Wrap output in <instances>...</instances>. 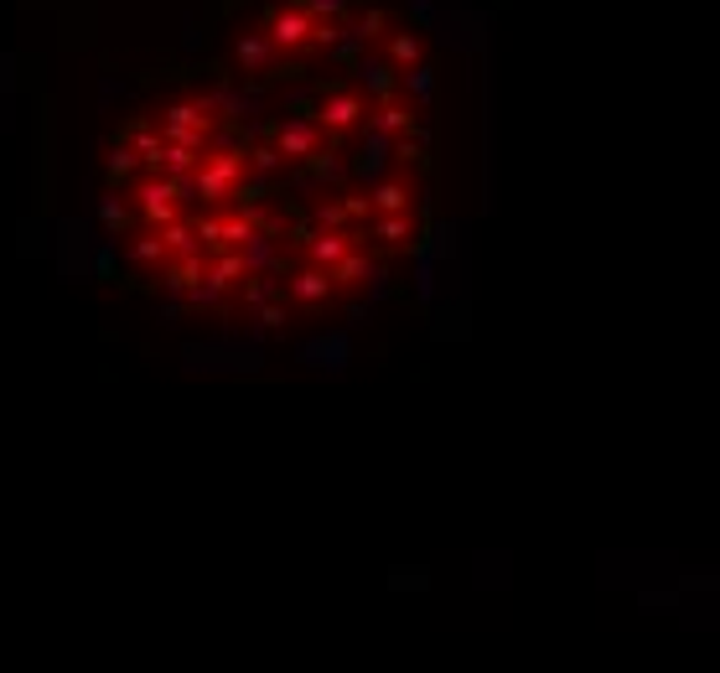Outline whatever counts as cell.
<instances>
[{"label":"cell","mask_w":720,"mask_h":673,"mask_svg":"<svg viewBox=\"0 0 720 673\" xmlns=\"http://www.w3.org/2000/svg\"><path fill=\"white\" fill-rule=\"evenodd\" d=\"M425 197V181L421 171H394V177L374 181V192H368V208L374 212H415Z\"/></svg>","instance_id":"obj_9"},{"label":"cell","mask_w":720,"mask_h":673,"mask_svg":"<svg viewBox=\"0 0 720 673\" xmlns=\"http://www.w3.org/2000/svg\"><path fill=\"white\" fill-rule=\"evenodd\" d=\"M358 244H363V239L353 234V228H312V234H300L296 255L306 259V265H316V269H332L343 255H353Z\"/></svg>","instance_id":"obj_8"},{"label":"cell","mask_w":720,"mask_h":673,"mask_svg":"<svg viewBox=\"0 0 720 673\" xmlns=\"http://www.w3.org/2000/svg\"><path fill=\"white\" fill-rule=\"evenodd\" d=\"M105 224H109V228H120V224H125V202H115V197H109V202H105Z\"/></svg>","instance_id":"obj_20"},{"label":"cell","mask_w":720,"mask_h":673,"mask_svg":"<svg viewBox=\"0 0 720 673\" xmlns=\"http://www.w3.org/2000/svg\"><path fill=\"white\" fill-rule=\"evenodd\" d=\"M363 130H374L378 140L400 146V140H415V135H421V115H415V105H405V99H394V93H378L374 105H368V120H363Z\"/></svg>","instance_id":"obj_6"},{"label":"cell","mask_w":720,"mask_h":673,"mask_svg":"<svg viewBox=\"0 0 720 673\" xmlns=\"http://www.w3.org/2000/svg\"><path fill=\"white\" fill-rule=\"evenodd\" d=\"M120 140H125L130 150H136L140 161H150V156L161 150V125H156V120H136V125H125Z\"/></svg>","instance_id":"obj_16"},{"label":"cell","mask_w":720,"mask_h":673,"mask_svg":"<svg viewBox=\"0 0 720 673\" xmlns=\"http://www.w3.org/2000/svg\"><path fill=\"white\" fill-rule=\"evenodd\" d=\"M327 275H332V285H337V290H368V285L384 280V259H378V255H363V244H358V249L337 259Z\"/></svg>","instance_id":"obj_10"},{"label":"cell","mask_w":720,"mask_h":673,"mask_svg":"<svg viewBox=\"0 0 720 673\" xmlns=\"http://www.w3.org/2000/svg\"><path fill=\"white\" fill-rule=\"evenodd\" d=\"M358 239H368L378 255H410L421 244V218L415 212H368Z\"/></svg>","instance_id":"obj_5"},{"label":"cell","mask_w":720,"mask_h":673,"mask_svg":"<svg viewBox=\"0 0 720 673\" xmlns=\"http://www.w3.org/2000/svg\"><path fill=\"white\" fill-rule=\"evenodd\" d=\"M234 62H239L244 73H270L275 62H286V58L270 47L265 31H239V37H234Z\"/></svg>","instance_id":"obj_13"},{"label":"cell","mask_w":720,"mask_h":673,"mask_svg":"<svg viewBox=\"0 0 720 673\" xmlns=\"http://www.w3.org/2000/svg\"><path fill=\"white\" fill-rule=\"evenodd\" d=\"M130 197H136V212L146 228H161L171 218H181V187L171 177H161V171H140L130 181Z\"/></svg>","instance_id":"obj_4"},{"label":"cell","mask_w":720,"mask_h":673,"mask_svg":"<svg viewBox=\"0 0 720 673\" xmlns=\"http://www.w3.org/2000/svg\"><path fill=\"white\" fill-rule=\"evenodd\" d=\"M140 171H146V161H140V156H136L130 146H125V140H120L115 150H109V187H130V181H136Z\"/></svg>","instance_id":"obj_17"},{"label":"cell","mask_w":720,"mask_h":673,"mask_svg":"<svg viewBox=\"0 0 720 673\" xmlns=\"http://www.w3.org/2000/svg\"><path fill=\"white\" fill-rule=\"evenodd\" d=\"M368 105H374V93H363L358 83H332V89H322V99H316V115H312V120L322 125L332 140H343V135L363 130V120H368Z\"/></svg>","instance_id":"obj_1"},{"label":"cell","mask_w":720,"mask_h":673,"mask_svg":"<svg viewBox=\"0 0 720 673\" xmlns=\"http://www.w3.org/2000/svg\"><path fill=\"white\" fill-rule=\"evenodd\" d=\"M327 146H337L322 125L306 115V120H280L270 125V150H275V161L280 166H306L312 156H322Z\"/></svg>","instance_id":"obj_3"},{"label":"cell","mask_w":720,"mask_h":673,"mask_svg":"<svg viewBox=\"0 0 720 673\" xmlns=\"http://www.w3.org/2000/svg\"><path fill=\"white\" fill-rule=\"evenodd\" d=\"M265 37H270V47L280 52V58H306L312 52V11L300 6V0H286V6H270L265 11Z\"/></svg>","instance_id":"obj_2"},{"label":"cell","mask_w":720,"mask_h":673,"mask_svg":"<svg viewBox=\"0 0 720 673\" xmlns=\"http://www.w3.org/2000/svg\"><path fill=\"white\" fill-rule=\"evenodd\" d=\"M197 156H203V150H187V146H177V140H161V150L146 161V171H161V177L181 181V177H193Z\"/></svg>","instance_id":"obj_14"},{"label":"cell","mask_w":720,"mask_h":673,"mask_svg":"<svg viewBox=\"0 0 720 673\" xmlns=\"http://www.w3.org/2000/svg\"><path fill=\"white\" fill-rule=\"evenodd\" d=\"M300 6H306L312 16H332V21H343L353 0H300Z\"/></svg>","instance_id":"obj_19"},{"label":"cell","mask_w":720,"mask_h":673,"mask_svg":"<svg viewBox=\"0 0 720 673\" xmlns=\"http://www.w3.org/2000/svg\"><path fill=\"white\" fill-rule=\"evenodd\" d=\"M389 21H394L389 11H378V6H368V11H358V21H353V37H358V42H378V37L389 31Z\"/></svg>","instance_id":"obj_18"},{"label":"cell","mask_w":720,"mask_h":673,"mask_svg":"<svg viewBox=\"0 0 720 673\" xmlns=\"http://www.w3.org/2000/svg\"><path fill=\"white\" fill-rule=\"evenodd\" d=\"M286 296L296 300L300 311H316V306H332V296H337V285H332L327 269H316V265H300L296 275L286 280Z\"/></svg>","instance_id":"obj_11"},{"label":"cell","mask_w":720,"mask_h":673,"mask_svg":"<svg viewBox=\"0 0 720 673\" xmlns=\"http://www.w3.org/2000/svg\"><path fill=\"white\" fill-rule=\"evenodd\" d=\"M125 255H130V265H136V269H146V275H161V269H166V244H161V234H156V228H140Z\"/></svg>","instance_id":"obj_15"},{"label":"cell","mask_w":720,"mask_h":673,"mask_svg":"<svg viewBox=\"0 0 720 673\" xmlns=\"http://www.w3.org/2000/svg\"><path fill=\"white\" fill-rule=\"evenodd\" d=\"M378 42H384V68H389V73H421L425 58H431V42H425L421 27L389 21V31H384Z\"/></svg>","instance_id":"obj_7"},{"label":"cell","mask_w":720,"mask_h":673,"mask_svg":"<svg viewBox=\"0 0 720 673\" xmlns=\"http://www.w3.org/2000/svg\"><path fill=\"white\" fill-rule=\"evenodd\" d=\"M368 192H343L337 202H322L316 208V228H353L358 234L363 224H368Z\"/></svg>","instance_id":"obj_12"}]
</instances>
